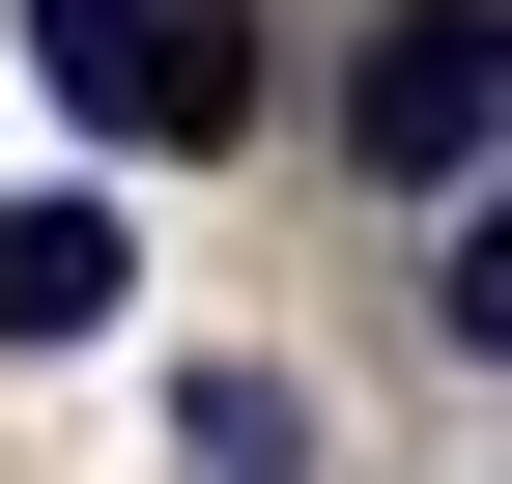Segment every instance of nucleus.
Listing matches in <instances>:
<instances>
[{
	"mask_svg": "<svg viewBox=\"0 0 512 484\" xmlns=\"http://www.w3.org/2000/svg\"><path fill=\"white\" fill-rule=\"evenodd\" d=\"M342 171H399V200L512 171V0H370V57H342Z\"/></svg>",
	"mask_w": 512,
	"mask_h": 484,
	"instance_id": "f257e3e1",
	"label": "nucleus"
},
{
	"mask_svg": "<svg viewBox=\"0 0 512 484\" xmlns=\"http://www.w3.org/2000/svg\"><path fill=\"white\" fill-rule=\"evenodd\" d=\"M29 57H57L86 143H256V29L228 0H29Z\"/></svg>",
	"mask_w": 512,
	"mask_h": 484,
	"instance_id": "f03ea898",
	"label": "nucleus"
},
{
	"mask_svg": "<svg viewBox=\"0 0 512 484\" xmlns=\"http://www.w3.org/2000/svg\"><path fill=\"white\" fill-rule=\"evenodd\" d=\"M114 285H143L114 200H0V342H114Z\"/></svg>",
	"mask_w": 512,
	"mask_h": 484,
	"instance_id": "7ed1b4c3",
	"label": "nucleus"
},
{
	"mask_svg": "<svg viewBox=\"0 0 512 484\" xmlns=\"http://www.w3.org/2000/svg\"><path fill=\"white\" fill-rule=\"evenodd\" d=\"M171 456H200V484H313V399H285V371H200V399H171Z\"/></svg>",
	"mask_w": 512,
	"mask_h": 484,
	"instance_id": "20e7f679",
	"label": "nucleus"
},
{
	"mask_svg": "<svg viewBox=\"0 0 512 484\" xmlns=\"http://www.w3.org/2000/svg\"><path fill=\"white\" fill-rule=\"evenodd\" d=\"M427 314H456L484 371H512V171H456V285H427Z\"/></svg>",
	"mask_w": 512,
	"mask_h": 484,
	"instance_id": "39448f33",
	"label": "nucleus"
}]
</instances>
